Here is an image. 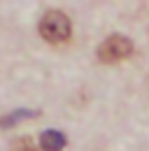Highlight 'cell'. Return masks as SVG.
Instances as JSON below:
<instances>
[{
  "instance_id": "7a4b0ae2",
  "label": "cell",
  "mask_w": 149,
  "mask_h": 151,
  "mask_svg": "<svg viewBox=\"0 0 149 151\" xmlns=\"http://www.w3.org/2000/svg\"><path fill=\"white\" fill-rule=\"evenodd\" d=\"M133 54V42L126 35H110L103 40V44L98 47V60L100 63H119L126 60Z\"/></svg>"
},
{
  "instance_id": "277c9868",
  "label": "cell",
  "mask_w": 149,
  "mask_h": 151,
  "mask_svg": "<svg viewBox=\"0 0 149 151\" xmlns=\"http://www.w3.org/2000/svg\"><path fill=\"white\" fill-rule=\"evenodd\" d=\"M14 151H42V149H37V144L30 137H21L19 142H14Z\"/></svg>"
},
{
  "instance_id": "3957f363",
  "label": "cell",
  "mask_w": 149,
  "mask_h": 151,
  "mask_svg": "<svg viewBox=\"0 0 149 151\" xmlns=\"http://www.w3.org/2000/svg\"><path fill=\"white\" fill-rule=\"evenodd\" d=\"M65 135L58 130H44L40 135V149L42 151H63L65 147Z\"/></svg>"
},
{
  "instance_id": "6da1fadb",
  "label": "cell",
  "mask_w": 149,
  "mask_h": 151,
  "mask_svg": "<svg viewBox=\"0 0 149 151\" xmlns=\"http://www.w3.org/2000/svg\"><path fill=\"white\" fill-rule=\"evenodd\" d=\"M40 35L49 44H65L72 35V23L68 19V14L58 9H49L40 21Z\"/></svg>"
}]
</instances>
